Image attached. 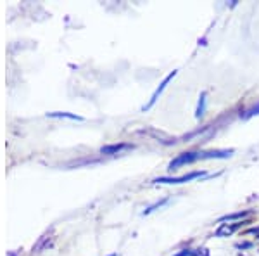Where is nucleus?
<instances>
[{
	"instance_id": "3",
	"label": "nucleus",
	"mask_w": 259,
	"mask_h": 256,
	"mask_svg": "<svg viewBox=\"0 0 259 256\" xmlns=\"http://www.w3.org/2000/svg\"><path fill=\"white\" fill-rule=\"evenodd\" d=\"M177 73H178V71H171V73L168 75V77H166L164 80H162V82H161V85L157 87V89H156V92H154V94H152V97H150L149 104H145V106L142 107V109H144V111H149V109L152 107L154 104L157 102V99H159V95L162 94V92H164V89H166V87H168V83L171 82V80H173L175 77H177Z\"/></svg>"
},
{
	"instance_id": "8",
	"label": "nucleus",
	"mask_w": 259,
	"mask_h": 256,
	"mask_svg": "<svg viewBox=\"0 0 259 256\" xmlns=\"http://www.w3.org/2000/svg\"><path fill=\"white\" fill-rule=\"evenodd\" d=\"M249 216V211H240V213H232V215L223 216L220 222H232V220H242V218Z\"/></svg>"
},
{
	"instance_id": "4",
	"label": "nucleus",
	"mask_w": 259,
	"mask_h": 256,
	"mask_svg": "<svg viewBox=\"0 0 259 256\" xmlns=\"http://www.w3.org/2000/svg\"><path fill=\"white\" fill-rule=\"evenodd\" d=\"M126 149H132L130 144H111V145H106V148L100 149V153L106 154V156H112V154H119Z\"/></svg>"
},
{
	"instance_id": "1",
	"label": "nucleus",
	"mask_w": 259,
	"mask_h": 256,
	"mask_svg": "<svg viewBox=\"0 0 259 256\" xmlns=\"http://www.w3.org/2000/svg\"><path fill=\"white\" fill-rule=\"evenodd\" d=\"M199 177H204V171H192V173L182 175V177H159V178H154L152 182L154 184H185Z\"/></svg>"
},
{
	"instance_id": "10",
	"label": "nucleus",
	"mask_w": 259,
	"mask_h": 256,
	"mask_svg": "<svg viewBox=\"0 0 259 256\" xmlns=\"http://www.w3.org/2000/svg\"><path fill=\"white\" fill-rule=\"evenodd\" d=\"M256 115H259V102L254 107H250L247 113H245V118H250V116H256Z\"/></svg>"
},
{
	"instance_id": "9",
	"label": "nucleus",
	"mask_w": 259,
	"mask_h": 256,
	"mask_svg": "<svg viewBox=\"0 0 259 256\" xmlns=\"http://www.w3.org/2000/svg\"><path fill=\"white\" fill-rule=\"evenodd\" d=\"M166 203H168V199H162V201H159V203L152 204V206H149L147 209H144V215H149V213H152L154 209H157V208L162 206V204H166Z\"/></svg>"
},
{
	"instance_id": "2",
	"label": "nucleus",
	"mask_w": 259,
	"mask_h": 256,
	"mask_svg": "<svg viewBox=\"0 0 259 256\" xmlns=\"http://www.w3.org/2000/svg\"><path fill=\"white\" fill-rule=\"evenodd\" d=\"M199 159H200V153H182L180 156H177L169 163L168 170H178L180 166L190 165V163H195V161H199Z\"/></svg>"
},
{
	"instance_id": "12",
	"label": "nucleus",
	"mask_w": 259,
	"mask_h": 256,
	"mask_svg": "<svg viewBox=\"0 0 259 256\" xmlns=\"http://www.w3.org/2000/svg\"><path fill=\"white\" fill-rule=\"evenodd\" d=\"M177 256H192V249H183L182 253L177 254Z\"/></svg>"
},
{
	"instance_id": "6",
	"label": "nucleus",
	"mask_w": 259,
	"mask_h": 256,
	"mask_svg": "<svg viewBox=\"0 0 259 256\" xmlns=\"http://www.w3.org/2000/svg\"><path fill=\"white\" fill-rule=\"evenodd\" d=\"M207 95H206V92H202L200 94V97H199V102H197V111H195V118L200 120L204 116V113H206V102H207Z\"/></svg>"
},
{
	"instance_id": "14",
	"label": "nucleus",
	"mask_w": 259,
	"mask_h": 256,
	"mask_svg": "<svg viewBox=\"0 0 259 256\" xmlns=\"http://www.w3.org/2000/svg\"><path fill=\"white\" fill-rule=\"evenodd\" d=\"M109 256H116V254H109Z\"/></svg>"
},
{
	"instance_id": "13",
	"label": "nucleus",
	"mask_w": 259,
	"mask_h": 256,
	"mask_svg": "<svg viewBox=\"0 0 259 256\" xmlns=\"http://www.w3.org/2000/svg\"><path fill=\"white\" fill-rule=\"evenodd\" d=\"M249 232H250V234H259V227H257V229H250Z\"/></svg>"
},
{
	"instance_id": "5",
	"label": "nucleus",
	"mask_w": 259,
	"mask_h": 256,
	"mask_svg": "<svg viewBox=\"0 0 259 256\" xmlns=\"http://www.w3.org/2000/svg\"><path fill=\"white\" fill-rule=\"evenodd\" d=\"M242 224H237V225H221L218 230H216V237H228L239 229Z\"/></svg>"
},
{
	"instance_id": "11",
	"label": "nucleus",
	"mask_w": 259,
	"mask_h": 256,
	"mask_svg": "<svg viewBox=\"0 0 259 256\" xmlns=\"http://www.w3.org/2000/svg\"><path fill=\"white\" fill-rule=\"evenodd\" d=\"M192 256H209V254H207L206 249H195L192 251Z\"/></svg>"
},
{
	"instance_id": "7",
	"label": "nucleus",
	"mask_w": 259,
	"mask_h": 256,
	"mask_svg": "<svg viewBox=\"0 0 259 256\" xmlns=\"http://www.w3.org/2000/svg\"><path fill=\"white\" fill-rule=\"evenodd\" d=\"M47 116H50V118H69V120H78V121L83 120L81 116L71 115V113H47Z\"/></svg>"
}]
</instances>
